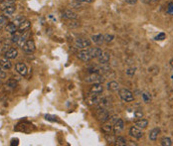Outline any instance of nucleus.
<instances>
[{
	"mask_svg": "<svg viewBox=\"0 0 173 146\" xmlns=\"http://www.w3.org/2000/svg\"><path fill=\"white\" fill-rule=\"evenodd\" d=\"M119 97H121V100L125 101V102H130V101L134 100L133 94L129 91V89H126V88H122L119 91Z\"/></svg>",
	"mask_w": 173,
	"mask_h": 146,
	"instance_id": "obj_1",
	"label": "nucleus"
},
{
	"mask_svg": "<svg viewBox=\"0 0 173 146\" xmlns=\"http://www.w3.org/2000/svg\"><path fill=\"white\" fill-rule=\"evenodd\" d=\"M104 80V77L101 74L98 73H92L89 77H86V82L89 83H103Z\"/></svg>",
	"mask_w": 173,
	"mask_h": 146,
	"instance_id": "obj_2",
	"label": "nucleus"
},
{
	"mask_svg": "<svg viewBox=\"0 0 173 146\" xmlns=\"http://www.w3.org/2000/svg\"><path fill=\"white\" fill-rule=\"evenodd\" d=\"M22 49L24 51V53L28 54V55H30V54H33L36 50V46H35L34 41L31 40V39L27 40L25 42V44H24V46L22 47Z\"/></svg>",
	"mask_w": 173,
	"mask_h": 146,
	"instance_id": "obj_3",
	"label": "nucleus"
},
{
	"mask_svg": "<svg viewBox=\"0 0 173 146\" xmlns=\"http://www.w3.org/2000/svg\"><path fill=\"white\" fill-rule=\"evenodd\" d=\"M92 45V41L88 38H78L76 40V46L80 49H86V48H89Z\"/></svg>",
	"mask_w": 173,
	"mask_h": 146,
	"instance_id": "obj_4",
	"label": "nucleus"
},
{
	"mask_svg": "<svg viewBox=\"0 0 173 146\" xmlns=\"http://www.w3.org/2000/svg\"><path fill=\"white\" fill-rule=\"evenodd\" d=\"M78 58L80 60H82L83 62H89L92 59V57L91 55V53H89V48H86V49H83L82 51H80L79 53H78Z\"/></svg>",
	"mask_w": 173,
	"mask_h": 146,
	"instance_id": "obj_5",
	"label": "nucleus"
},
{
	"mask_svg": "<svg viewBox=\"0 0 173 146\" xmlns=\"http://www.w3.org/2000/svg\"><path fill=\"white\" fill-rule=\"evenodd\" d=\"M62 17L67 20H76L78 18V14L71 9H66L62 12Z\"/></svg>",
	"mask_w": 173,
	"mask_h": 146,
	"instance_id": "obj_6",
	"label": "nucleus"
},
{
	"mask_svg": "<svg viewBox=\"0 0 173 146\" xmlns=\"http://www.w3.org/2000/svg\"><path fill=\"white\" fill-rule=\"evenodd\" d=\"M129 135L135 139H140L143 136V132L140 128L136 126H131L129 129Z\"/></svg>",
	"mask_w": 173,
	"mask_h": 146,
	"instance_id": "obj_7",
	"label": "nucleus"
},
{
	"mask_svg": "<svg viewBox=\"0 0 173 146\" xmlns=\"http://www.w3.org/2000/svg\"><path fill=\"white\" fill-rule=\"evenodd\" d=\"M15 70L21 76H26L27 73H28V68H27V66L24 64V63H17L16 65H15Z\"/></svg>",
	"mask_w": 173,
	"mask_h": 146,
	"instance_id": "obj_8",
	"label": "nucleus"
},
{
	"mask_svg": "<svg viewBox=\"0 0 173 146\" xmlns=\"http://www.w3.org/2000/svg\"><path fill=\"white\" fill-rule=\"evenodd\" d=\"M89 91H91V94H103V91H104L103 83H95L94 85L91 86V88H89Z\"/></svg>",
	"mask_w": 173,
	"mask_h": 146,
	"instance_id": "obj_9",
	"label": "nucleus"
},
{
	"mask_svg": "<svg viewBox=\"0 0 173 146\" xmlns=\"http://www.w3.org/2000/svg\"><path fill=\"white\" fill-rule=\"evenodd\" d=\"M98 120H100L101 122H106L110 118V115H109V112L107 111L106 109L103 108L98 111Z\"/></svg>",
	"mask_w": 173,
	"mask_h": 146,
	"instance_id": "obj_10",
	"label": "nucleus"
},
{
	"mask_svg": "<svg viewBox=\"0 0 173 146\" xmlns=\"http://www.w3.org/2000/svg\"><path fill=\"white\" fill-rule=\"evenodd\" d=\"M124 128V122L122 119H118V120L115 121V123L113 124V132L115 134H118L121 133L122 130H123Z\"/></svg>",
	"mask_w": 173,
	"mask_h": 146,
	"instance_id": "obj_11",
	"label": "nucleus"
},
{
	"mask_svg": "<svg viewBox=\"0 0 173 146\" xmlns=\"http://www.w3.org/2000/svg\"><path fill=\"white\" fill-rule=\"evenodd\" d=\"M30 27H31V23H30L29 20L26 19V20H24L19 26H18V31H19L20 33H25L27 31H29Z\"/></svg>",
	"mask_w": 173,
	"mask_h": 146,
	"instance_id": "obj_12",
	"label": "nucleus"
},
{
	"mask_svg": "<svg viewBox=\"0 0 173 146\" xmlns=\"http://www.w3.org/2000/svg\"><path fill=\"white\" fill-rule=\"evenodd\" d=\"M18 56V50L16 48H10L8 51L5 52V58H7L9 60L15 59Z\"/></svg>",
	"mask_w": 173,
	"mask_h": 146,
	"instance_id": "obj_13",
	"label": "nucleus"
},
{
	"mask_svg": "<svg viewBox=\"0 0 173 146\" xmlns=\"http://www.w3.org/2000/svg\"><path fill=\"white\" fill-rule=\"evenodd\" d=\"M92 42L97 45H101L104 42V35L103 34H95L92 36Z\"/></svg>",
	"mask_w": 173,
	"mask_h": 146,
	"instance_id": "obj_14",
	"label": "nucleus"
},
{
	"mask_svg": "<svg viewBox=\"0 0 173 146\" xmlns=\"http://www.w3.org/2000/svg\"><path fill=\"white\" fill-rule=\"evenodd\" d=\"M109 59H110V56L109 52H103L101 55L98 58L100 64H107L109 62Z\"/></svg>",
	"mask_w": 173,
	"mask_h": 146,
	"instance_id": "obj_15",
	"label": "nucleus"
},
{
	"mask_svg": "<svg viewBox=\"0 0 173 146\" xmlns=\"http://www.w3.org/2000/svg\"><path fill=\"white\" fill-rule=\"evenodd\" d=\"M159 133H160L159 127H155V128H153V129H151L150 132H149V135H148L149 139H150L151 141H155V140L157 139L158 135H159Z\"/></svg>",
	"mask_w": 173,
	"mask_h": 146,
	"instance_id": "obj_16",
	"label": "nucleus"
},
{
	"mask_svg": "<svg viewBox=\"0 0 173 146\" xmlns=\"http://www.w3.org/2000/svg\"><path fill=\"white\" fill-rule=\"evenodd\" d=\"M0 67H1L3 70H10L12 68L11 62L9 61V59L4 58V59H0Z\"/></svg>",
	"mask_w": 173,
	"mask_h": 146,
	"instance_id": "obj_17",
	"label": "nucleus"
},
{
	"mask_svg": "<svg viewBox=\"0 0 173 146\" xmlns=\"http://www.w3.org/2000/svg\"><path fill=\"white\" fill-rule=\"evenodd\" d=\"M17 30H18V27L15 25V24L12 22V23H8L7 25L5 26V31L9 33V34H15V33L17 32Z\"/></svg>",
	"mask_w": 173,
	"mask_h": 146,
	"instance_id": "obj_18",
	"label": "nucleus"
},
{
	"mask_svg": "<svg viewBox=\"0 0 173 146\" xmlns=\"http://www.w3.org/2000/svg\"><path fill=\"white\" fill-rule=\"evenodd\" d=\"M147 125H148V120L144 118H141V119H139V120L134 122V126L138 127L140 129H144V128L147 127Z\"/></svg>",
	"mask_w": 173,
	"mask_h": 146,
	"instance_id": "obj_19",
	"label": "nucleus"
},
{
	"mask_svg": "<svg viewBox=\"0 0 173 146\" xmlns=\"http://www.w3.org/2000/svg\"><path fill=\"white\" fill-rule=\"evenodd\" d=\"M15 11H16V7L11 4L3 9V13H4L5 16H12V15L15 13Z\"/></svg>",
	"mask_w": 173,
	"mask_h": 146,
	"instance_id": "obj_20",
	"label": "nucleus"
},
{
	"mask_svg": "<svg viewBox=\"0 0 173 146\" xmlns=\"http://www.w3.org/2000/svg\"><path fill=\"white\" fill-rule=\"evenodd\" d=\"M89 50L92 57V59L98 58V57L101 55V53H103V50H101V48H89Z\"/></svg>",
	"mask_w": 173,
	"mask_h": 146,
	"instance_id": "obj_21",
	"label": "nucleus"
},
{
	"mask_svg": "<svg viewBox=\"0 0 173 146\" xmlns=\"http://www.w3.org/2000/svg\"><path fill=\"white\" fill-rule=\"evenodd\" d=\"M27 37H28V31L23 33V35H20L19 39H18V42L16 43L17 46L22 48L24 46V44H25V42L27 41Z\"/></svg>",
	"mask_w": 173,
	"mask_h": 146,
	"instance_id": "obj_22",
	"label": "nucleus"
},
{
	"mask_svg": "<svg viewBox=\"0 0 173 146\" xmlns=\"http://www.w3.org/2000/svg\"><path fill=\"white\" fill-rule=\"evenodd\" d=\"M107 89L109 91H116L119 89V83H116L115 80H112L107 83Z\"/></svg>",
	"mask_w": 173,
	"mask_h": 146,
	"instance_id": "obj_23",
	"label": "nucleus"
},
{
	"mask_svg": "<svg viewBox=\"0 0 173 146\" xmlns=\"http://www.w3.org/2000/svg\"><path fill=\"white\" fill-rule=\"evenodd\" d=\"M115 145L118 146H126L127 145V141L124 137L122 136H118L115 139Z\"/></svg>",
	"mask_w": 173,
	"mask_h": 146,
	"instance_id": "obj_24",
	"label": "nucleus"
},
{
	"mask_svg": "<svg viewBox=\"0 0 173 146\" xmlns=\"http://www.w3.org/2000/svg\"><path fill=\"white\" fill-rule=\"evenodd\" d=\"M160 144L162 146H171L172 145V139L170 138V137H163L162 139H161L160 141Z\"/></svg>",
	"mask_w": 173,
	"mask_h": 146,
	"instance_id": "obj_25",
	"label": "nucleus"
},
{
	"mask_svg": "<svg viewBox=\"0 0 173 146\" xmlns=\"http://www.w3.org/2000/svg\"><path fill=\"white\" fill-rule=\"evenodd\" d=\"M7 24H8L7 16H5V15H0V30L4 28Z\"/></svg>",
	"mask_w": 173,
	"mask_h": 146,
	"instance_id": "obj_26",
	"label": "nucleus"
},
{
	"mask_svg": "<svg viewBox=\"0 0 173 146\" xmlns=\"http://www.w3.org/2000/svg\"><path fill=\"white\" fill-rule=\"evenodd\" d=\"M24 20H26V18L23 16V15H18V16H16L15 17V19L13 20V23L15 24V25H16L17 27L20 25L21 23L23 22Z\"/></svg>",
	"mask_w": 173,
	"mask_h": 146,
	"instance_id": "obj_27",
	"label": "nucleus"
},
{
	"mask_svg": "<svg viewBox=\"0 0 173 146\" xmlns=\"http://www.w3.org/2000/svg\"><path fill=\"white\" fill-rule=\"evenodd\" d=\"M6 85H7L8 86H10V88H14L17 86V80L15 79H9L7 80V83H6Z\"/></svg>",
	"mask_w": 173,
	"mask_h": 146,
	"instance_id": "obj_28",
	"label": "nucleus"
},
{
	"mask_svg": "<svg viewBox=\"0 0 173 146\" xmlns=\"http://www.w3.org/2000/svg\"><path fill=\"white\" fill-rule=\"evenodd\" d=\"M103 130L106 133H109L110 131H112V129H113V125L110 123V124H104L103 125Z\"/></svg>",
	"mask_w": 173,
	"mask_h": 146,
	"instance_id": "obj_29",
	"label": "nucleus"
},
{
	"mask_svg": "<svg viewBox=\"0 0 173 146\" xmlns=\"http://www.w3.org/2000/svg\"><path fill=\"white\" fill-rule=\"evenodd\" d=\"M45 118H46L47 120H49V121H53V122H60L59 118L57 117V116H55V115L46 114V115H45Z\"/></svg>",
	"mask_w": 173,
	"mask_h": 146,
	"instance_id": "obj_30",
	"label": "nucleus"
},
{
	"mask_svg": "<svg viewBox=\"0 0 173 146\" xmlns=\"http://www.w3.org/2000/svg\"><path fill=\"white\" fill-rule=\"evenodd\" d=\"M133 114H134V117H136V118H142L143 117V111L142 110H140V109L134 110Z\"/></svg>",
	"mask_w": 173,
	"mask_h": 146,
	"instance_id": "obj_31",
	"label": "nucleus"
},
{
	"mask_svg": "<svg viewBox=\"0 0 173 146\" xmlns=\"http://www.w3.org/2000/svg\"><path fill=\"white\" fill-rule=\"evenodd\" d=\"M106 140L109 143H115V138L113 135H110V134H106Z\"/></svg>",
	"mask_w": 173,
	"mask_h": 146,
	"instance_id": "obj_32",
	"label": "nucleus"
},
{
	"mask_svg": "<svg viewBox=\"0 0 173 146\" xmlns=\"http://www.w3.org/2000/svg\"><path fill=\"white\" fill-rule=\"evenodd\" d=\"M166 38V35H165V33H159L158 35H156L154 37V39L156 41H162V40H164V39Z\"/></svg>",
	"mask_w": 173,
	"mask_h": 146,
	"instance_id": "obj_33",
	"label": "nucleus"
},
{
	"mask_svg": "<svg viewBox=\"0 0 173 146\" xmlns=\"http://www.w3.org/2000/svg\"><path fill=\"white\" fill-rule=\"evenodd\" d=\"M135 72H136V68H128L126 70V74L129 77H132V76H134Z\"/></svg>",
	"mask_w": 173,
	"mask_h": 146,
	"instance_id": "obj_34",
	"label": "nucleus"
},
{
	"mask_svg": "<svg viewBox=\"0 0 173 146\" xmlns=\"http://www.w3.org/2000/svg\"><path fill=\"white\" fill-rule=\"evenodd\" d=\"M113 39H115V36L113 35H110V34L104 35V42H106V43H110Z\"/></svg>",
	"mask_w": 173,
	"mask_h": 146,
	"instance_id": "obj_35",
	"label": "nucleus"
},
{
	"mask_svg": "<svg viewBox=\"0 0 173 146\" xmlns=\"http://www.w3.org/2000/svg\"><path fill=\"white\" fill-rule=\"evenodd\" d=\"M142 98H143V100H144V102H148V101L150 100V95L144 92V94H142Z\"/></svg>",
	"mask_w": 173,
	"mask_h": 146,
	"instance_id": "obj_36",
	"label": "nucleus"
},
{
	"mask_svg": "<svg viewBox=\"0 0 173 146\" xmlns=\"http://www.w3.org/2000/svg\"><path fill=\"white\" fill-rule=\"evenodd\" d=\"M18 144H19V139H18V138L11 139V142H10V145L11 146H17Z\"/></svg>",
	"mask_w": 173,
	"mask_h": 146,
	"instance_id": "obj_37",
	"label": "nucleus"
},
{
	"mask_svg": "<svg viewBox=\"0 0 173 146\" xmlns=\"http://www.w3.org/2000/svg\"><path fill=\"white\" fill-rule=\"evenodd\" d=\"M72 22H71V24L69 26L71 27V28H76V27H79L80 26V23L79 22H77V21H73V20H71Z\"/></svg>",
	"mask_w": 173,
	"mask_h": 146,
	"instance_id": "obj_38",
	"label": "nucleus"
},
{
	"mask_svg": "<svg viewBox=\"0 0 173 146\" xmlns=\"http://www.w3.org/2000/svg\"><path fill=\"white\" fill-rule=\"evenodd\" d=\"M19 37H20V35H17L16 33H15V34L12 35V42L16 44L17 42H18V39H19Z\"/></svg>",
	"mask_w": 173,
	"mask_h": 146,
	"instance_id": "obj_39",
	"label": "nucleus"
},
{
	"mask_svg": "<svg viewBox=\"0 0 173 146\" xmlns=\"http://www.w3.org/2000/svg\"><path fill=\"white\" fill-rule=\"evenodd\" d=\"M167 13L170 15H173V3H170L168 8H167Z\"/></svg>",
	"mask_w": 173,
	"mask_h": 146,
	"instance_id": "obj_40",
	"label": "nucleus"
},
{
	"mask_svg": "<svg viewBox=\"0 0 173 146\" xmlns=\"http://www.w3.org/2000/svg\"><path fill=\"white\" fill-rule=\"evenodd\" d=\"M6 77V73H5V71L3 70V69L0 67V80H2V79H5Z\"/></svg>",
	"mask_w": 173,
	"mask_h": 146,
	"instance_id": "obj_41",
	"label": "nucleus"
},
{
	"mask_svg": "<svg viewBox=\"0 0 173 146\" xmlns=\"http://www.w3.org/2000/svg\"><path fill=\"white\" fill-rule=\"evenodd\" d=\"M125 2L128 3V4H130V5H134V4H136L137 3V0H124Z\"/></svg>",
	"mask_w": 173,
	"mask_h": 146,
	"instance_id": "obj_42",
	"label": "nucleus"
},
{
	"mask_svg": "<svg viewBox=\"0 0 173 146\" xmlns=\"http://www.w3.org/2000/svg\"><path fill=\"white\" fill-rule=\"evenodd\" d=\"M78 2H81V3H92L94 2L95 0H77Z\"/></svg>",
	"mask_w": 173,
	"mask_h": 146,
	"instance_id": "obj_43",
	"label": "nucleus"
},
{
	"mask_svg": "<svg viewBox=\"0 0 173 146\" xmlns=\"http://www.w3.org/2000/svg\"><path fill=\"white\" fill-rule=\"evenodd\" d=\"M4 1H5V2L10 3V4H11V3H13V2H15V1H17V0H4Z\"/></svg>",
	"mask_w": 173,
	"mask_h": 146,
	"instance_id": "obj_44",
	"label": "nucleus"
},
{
	"mask_svg": "<svg viewBox=\"0 0 173 146\" xmlns=\"http://www.w3.org/2000/svg\"><path fill=\"white\" fill-rule=\"evenodd\" d=\"M170 66H171L172 70H173V58L171 59V61H170Z\"/></svg>",
	"mask_w": 173,
	"mask_h": 146,
	"instance_id": "obj_45",
	"label": "nucleus"
},
{
	"mask_svg": "<svg viewBox=\"0 0 173 146\" xmlns=\"http://www.w3.org/2000/svg\"><path fill=\"white\" fill-rule=\"evenodd\" d=\"M150 1H153V2H156V1H158V0H150Z\"/></svg>",
	"mask_w": 173,
	"mask_h": 146,
	"instance_id": "obj_46",
	"label": "nucleus"
},
{
	"mask_svg": "<svg viewBox=\"0 0 173 146\" xmlns=\"http://www.w3.org/2000/svg\"><path fill=\"white\" fill-rule=\"evenodd\" d=\"M2 86V82L0 80V86Z\"/></svg>",
	"mask_w": 173,
	"mask_h": 146,
	"instance_id": "obj_47",
	"label": "nucleus"
},
{
	"mask_svg": "<svg viewBox=\"0 0 173 146\" xmlns=\"http://www.w3.org/2000/svg\"><path fill=\"white\" fill-rule=\"evenodd\" d=\"M2 2H4V0H0V3H2Z\"/></svg>",
	"mask_w": 173,
	"mask_h": 146,
	"instance_id": "obj_48",
	"label": "nucleus"
}]
</instances>
